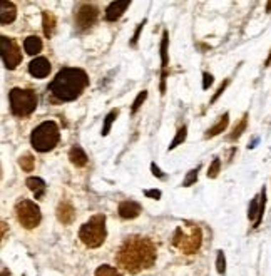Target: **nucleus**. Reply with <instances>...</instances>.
<instances>
[{"instance_id": "obj_37", "label": "nucleus", "mask_w": 271, "mask_h": 276, "mask_svg": "<svg viewBox=\"0 0 271 276\" xmlns=\"http://www.w3.org/2000/svg\"><path fill=\"white\" fill-rule=\"evenodd\" d=\"M266 12H271V2L266 3Z\"/></svg>"}, {"instance_id": "obj_2", "label": "nucleus", "mask_w": 271, "mask_h": 276, "mask_svg": "<svg viewBox=\"0 0 271 276\" xmlns=\"http://www.w3.org/2000/svg\"><path fill=\"white\" fill-rule=\"evenodd\" d=\"M87 86H89V76L86 74V71L64 67L49 84V91L55 99L62 100V102H71L84 92Z\"/></svg>"}, {"instance_id": "obj_19", "label": "nucleus", "mask_w": 271, "mask_h": 276, "mask_svg": "<svg viewBox=\"0 0 271 276\" xmlns=\"http://www.w3.org/2000/svg\"><path fill=\"white\" fill-rule=\"evenodd\" d=\"M228 124H229V114L226 112V114H223V116L220 117V121H218L211 129H208V131H206V134H204V138L209 139V138H214V136L221 134L223 131H226V128H228Z\"/></svg>"}, {"instance_id": "obj_18", "label": "nucleus", "mask_w": 271, "mask_h": 276, "mask_svg": "<svg viewBox=\"0 0 271 276\" xmlns=\"http://www.w3.org/2000/svg\"><path fill=\"white\" fill-rule=\"evenodd\" d=\"M69 159H71V163L76 166V168H82V166L87 164V154L81 146H74L71 151H69Z\"/></svg>"}, {"instance_id": "obj_14", "label": "nucleus", "mask_w": 271, "mask_h": 276, "mask_svg": "<svg viewBox=\"0 0 271 276\" xmlns=\"http://www.w3.org/2000/svg\"><path fill=\"white\" fill-rule=\"evenodd\" d=\"M17 17V8L14 5V2H7V0H2L0 2V24L7 25L12 24Z\"/></svg>"}, {"instance_id": "obj_33", "label": "nucleus", "mask_w": 271, "mask_h": 276, "mask_svg": "<svg viewBox=\"0 0 271 276\" xmlns=\"http://www.w3.org/2000/svg\"><path fill=\"white\" fill-rule=\"evenodd\" d=\"M213 84V76L211 74H208V72H204L203 74V89L206 91V89H209V86Z\"/></svg>"}, {"instance_id": "obj_12", "label": "nucleus", "mask_w": 271, "mask_h": 276, "mask_svg": "<svg viewBox=\"0 0 271 276\" xmlns=\"http://www.w3.org/2000/svg\"><path fill=\"white\" fill-rule=\"evenodd\" d=\"M168 44H169V36H168V30L163 32V41H161V67H163V74H161V92L164 94L166 91V69H168V62H169V57H168Z\"/></svg>"}, {"instance_id": "obj_10", "label": "nucleus", "mask_w": 271, "mask_h": 276, "mask_svg": "<svg viewBox=\"0 0 271 276\" xmlns=\"http://www.w3.org/2000/svg\"><path fill=\"white\" fill-rule=\"evenodd\" d=\"M265 204H266V189L263 187L260 192V196L253 198V201L250 203V209H248V218L255 223L253 228L260 226L261 220H263V213H265Z\"/></svg>"}, {"instance_id": "obj_27", "label": "nucleus", "mask_w": 271, "mask_h": 276, "mask_svg": "<svg viewBox=\"0 0 271 276\" xmlns=\"http://www.w3.org/2000/svg\"><path fill=\"white\" fill-rule=\"evenodd\" d=\"M220 169H221V161L218 159V157H214L211 166H209V169H208V178L214 179L218 174H220Z\"/></svg>"}, {"instance_id": "obj_20", "label": "nucleus", "mask_w": 271, "mask_h": 276, "mask_svg": "<svg viewBox=\"0 0 271 276\" xmlns=\"http://www.w3.org/2000/svg\"><path fill=\"white\" fill-rule=\"evenodd\" d=\"M24 49L29 55H36L42 50V41L37 36H30L24 41Z\"/></svg>"}, {"instance_id": "obj_25", "label": "nucleus", "mask_w": 271, "mask_h": 276, "mask_svg": "<svg viewBox=\"0 0 271 276\" xmlns=\"http://www.w3.org/2000/svg\"><path fill=\"white\" fill-rule=\"evenodd\" d=\"M95 276H122V275L116 268H112V266L102 265V266H99V268L95 270Z\"/></svg>"}, {"instance_id": "obj_1", "label": "nucleus", "mask_w": 271, "mask_h": 276, "mask_svg": "<svg viewBox=\"0 0 271 276\" xmlns=\"http://www.w3.org/2000/svg\"><path fill=\"white\" fill-rule=\"evenodd\" d=\"M157 258V249L149 238L142 236H129L121 244L116 255V261L119 268L131 275H137L142 270L152 268Z\"/></svg>"}, {"instance_id": "obj_13", "label": "nucleus", "mask_w": 271, "mask_h": 276, "mask_svg": "<svg viewBox=\"0 0 271 276\" xmlns=\"http://www.w3.org/2000/svg\"><path fill=\"white\" fill-rule=\"evenodd\" d=\"M142 211V206L137 203V201H122L119 204V216L124 218V220H134L137 218Z\"/></svg>"}, {"instance_id": "obj_22", "label": "nucleus", "mask_w": 271, "mask_h": 276, "mask_svg": "<svg viewBox=\"0 0 271 276\" xmlns=\"http://www.w3.org/2000/svg\"><path fill=\"white\" fill-rule=\"evenodd\" d=\"M117 116H119V109H112L111 112L107 114L106 116V119H104V126H102V136H107L109 134V131H111V126H112V122H114L117 119Z\"/></svg>"}, {"instance_id": "obj_16", "label": "nucleus", "mask_w": 271, "mask_h": 276, "mask_svg": "<svg viewBox=\"0 0 271 276\" xmlns=\"http://www.w3.org/2000/svg\"><path fill=\"white\" fill-rule=\"evenodd\" d=\"M128 7H129L128 0H126V2H111L109 3V7L106 8V20H109V22L117 20L122 14H124Z\"/></svg>"}, {"instance_id": "obj_28", "label": "nucleus", "mask_w": 271, "mask_h": 276, "mask_svg": "<svg viewBox=\"0 0 271 276\" xmlns=\"http://www.w3.org/2000/svg\"><path fill=\"white\" fill-rule=\"evenodd\" d=\"M146 97H147V91L139 92L137 97H136V99H134V102H133V109H131V112H133V114L137 112V111H139V107L142 106V102H144V100H146Z\"/></svg>"}, {"instance_id": "obj_8", "label": "nucleus", "mask_w": 271, "mask_h": 276, "mask_svg": "<svg viewBox=\"0 0 271 276\" xmlns=\"http://www.w3.org/2000/svg\"><path fill=\"white\" fill-rule=\"evenodd\" d=\"M0 50H2L3 64H5V67L10 69V71H14L17 65L22 62L20 49H19V46H17V42L14 41V39L7 37V36L0 37Z\"/></svg>"}, {"instance_id": "obj_29", "label": "nucleus", "mask_w": 271, "mask_h": 276, "mask_svg": "<svg viewBox=\"0 0 271 276\" xmlns=\"http://www.w3.org/2000/svg\"><path fill=\"white\" fill-rule=\"evenodd\" d=\"M198 171H199V168L191 169L189 173H187L186 179H184V181H182V186L187 187V186H191V184H194L196 181H198Z\"/></svg>"}, {"instance_id": "obj_9", "label": "nucleus", "mask_w": 271, "mask_h": 276, "mask_svg": "<svg viewBox=\"0 0 271 276\" xmlns=\"http://www.w3.org/2000/svg\"><path fill=\"white\" fill-rule=\"evenodd\" d=\"M99 10L94 3H81L76 10V24L81 30L89 29L90 25H94V22L97 20Z\"/></svg>"}, {"instance_id": "obj_6", "label": "nucleus", "mask_w": 271, "mask_h": 276, "mask_svg": "<svg viewBox=\"0 0 271 276\" xmlns=\"http://www.w3.org/2000/svg\"><path fill=\"white\" fill-rule=\"evenodd\" d=\"M8 100H10V111L15 116H29L37 109V94L32 89H19L14 87L8 92Z\"/></svg>"}, {"instance_id": "obj_24", "label": "nucleus", "mask_w": 271, "mask_h": 276, "mask_svg": "<svg viewBox=\"0 0 271 276\" xmlns=\"http://www.w3.org/2000/svg\"><path fill=\"white\" fill-rule=\"evenodd\" d=\"M186 136H187V128H186V126H182V128H179V129H178V133H176V138H174V139H173V142L169 144V151H171V149H174V147H178L179 144L184 142Z\"/></svg>"}, {"instance_id": "obj_3", "label": "nucleus", "mask_w": 271, "mask_h": 276, "mask_svg": "<svg viewBox=\"0 0 271 276\" xmlns=\"http://www.w3.org/2000/svg\"><path fill=\"white\" fill-rule=\"evenodd\" d=\"M173 244L184 255H194L203 244V233L194 223H182L173 234Z\"/></svg>"}, {"instance_id": "obj_4", "label": "nucleus", "mask_w": 271, "mask_h": 276, "mask_svg": "<svg viewBox=\"0 0 271 276\" xmlns=\"http://www.w3.org/2000/svg\"><path fill=\"white\" fill-rule=\"evenodd\" d=\"M60 139L59 126L54 121H45L42 124H39L36 129L32 131L30 136V142L36 151L39 152H49L55 146H57Z\"/></svg>"}, {"instance_id": "obj_17", "label": "nucleus", "mask_w": 271, "mask_h": 276, "mask_svg": "<svg viewBox=\"0 0 271 276\" xmlns=\"http://www.w3.org/2000/svg\"><path fill=\"white\" fill-rule=\"evenodd\" d=\"M25 184H27V187L30 191L36 194V199H41L44 194H45V183H44V179L37 178V176H32V178H27V181H25Z\"/></svg>"}, {"instance_id": "obj_21", "label": "nucleus", "mask_w": 271, "mask_h": 276, "mask_svg": "<svg viewBox=\"0 0 271 276\" xmlns=\"http://www.w3.org/2000/svg\"><path fill=\"white\" fill-rule=\"evenodd\" d=\"M42 22H44V34H45L47 39H50L52 34H54V29H55V17L52 15L50 12L44 10Z\"/></svg>"}, {"instance_id": "obj_5", "label": "nucleus", "mask_w": 271, "mask_h": 276, "mask_svg": "<svg viewBox=\"0 0 271 276\" xmlns=\"http://www.w3.org/2000/svg\"><path fill=\"white\" fill-rule=\"evenodd\" d=\"M106 216L104 214H95L79 230V239L87 248L102 246V243L106 241Z\"/></svg>"}, {"instance_id": "obj_31", "label": "nucleus", "mask_w": 271, "mask_h": 276, "mask_svg": "<svg viewBox=\"0 0 271 276\" xmlns=\"http://www.w3.org/2000/svg\"><path fill=\"white\" fill-rule=\"evenodd\" d=\"M228 86H229V79H226V81L223 82V84L220 86V89L216 91V94L213 95V99H211V104H213V102H216V100H218V97H220V95L223 94V92L226 91V87H228Z\"/></svg>"}, {"instance_id": "obj_26", "label": "nucleus", "mask_w": 271, "mask_h": 276, "mask_svg": "<svg viewBox=\"0 0 271 276\" xmlns=\"http://www.w3.org/2000/svg\"><path fill=\"white\" fill-rule=\"evenodd\" d=\"M34 157L30 156V154H25V156H22L20 159H19V164H20V168L24 169V171H27V173H32L34 171Z\"/></svg>"}, {"instance_id": "obj_11", "label": "nucleus", "mask_w": 271, "mask_h": 276, "mask_svg": "<svg viewBox=\"0 0 271 276\" xmlns=\"http://www.w3.org/2000/svg\"><path fill=\"white\" fill-rule=\"evenodd\" d=\"M50 69H52V65L49 62V59H45V57H36V59L29 64L30 76H34L36 79L47 77L50 74Z\"/></svg>"}, {"instance_id": "obj_34", "label": "nucleus", "mask_w": 271, "mask_h": 276, "mask_svg": "<svg viewBox=\"0 0 271 276\" xmlns=\"http://www.w3.org/2000/svg\"><path fill=\"white\" fill-rule=\"evenodd\" d=\"M144 194L149 196V198H154V199L161 198V191H157V189H147V191H144Z\"/></svg>"}, {"instance_id": "obj_32", "label": "nucleus", "mask_w": 271, "mask_h": 276, "mask_svg": "<svg viewBox=\"0 0 271 276\" xmlns=\"http://www.w3.org/2000/svg\"><path fill=\"white\" fill-rule=\"evenodd\" d=\"M144 24H146V20H142L141 24L137 25V29H136V32H134L133 41H131V46H136V44H137V41H139V34H141V30H142V27H144Z\"/></svg>"}, {"instance_id": "obj_23", "label": "nucleus", "mask_w": 271, "mask_h": 276, "mask_svg": "<svg viewBox=\"0 0 271 276\" xmlns=\"http://www.w3.org/2000/svg\"><path fill=\"white\" fill-rule=\"evenodd\" d=\"M246 124H248V114H244L241 122H239V124L233 129V133H231L229 141H236V139H238L239 136H241V134L244 133V129H246Z\"/></svg>"}, {"instance_id": "obj_7", "label": "nucleus", "mask_w": 271, "mask_h": 276, "mask_svg": "<svg viewBox=\"0 0 271 276\" xmlns=\"http://www.w3.org/2000/svg\"><path fill=\"white\" fill-rule=\"evenodd\" d=\"M15 216H17V221L25 230H34L42 221L41 208L34 201H29V199H22L15 204Z\"/></svg>"}, {"instance_id": "obj_35", "label": "nucleus", "mask_w": 271, "mask_h": 276, "mask_svg": "<svg viewBox=\"0 0 271 276\" xmlns=\"http://www.w3.org/2000/svg\"><path fill=\"white\" fill-rule=\"evenodd\" d=\"M151 171H152V174H154V176H156V178H164V174H163V173H161V169H159V168H157V166H156L154 163H152V164H151Z\"/></svg>"}, {"instance_id": "obj_30", "label": "nucleus", "mask_w": 271, "mask_h": 276, "mask_svg": "<svg viewBox=\"0 0 271 276\" xmlns=\"http://www.w3.org/2000/svg\"><path fill=\"white\" fill-rule=\"evenodd\" d=\"M216 268H218V273L225 275V271H226V260H225V253H223V251H218Z\"/></svg>"}, {"instance_id": "obj_36", "label": "nucleus", "mask_w": 271, "mask_h": 276, "mask_svg": "<svg viewBox=\"0 0 271 276\" xmlns=\"http://www.w3.org/2000/svg\"><path fill=\"white\" fill-rule=\"evenodd\" d=\"M270 64H271V52H270L268 59H266V62H265V65H270Z\"/></svg>"}, {"instance_id": "obj_15", "label": "nucleus", "mask_w": 271, "mask_h": 276, "mask_svg": "<svg viewBox=\"0 0 271 276\" xmlns=\"http://www.w3.org/2000/svg\"><path fill=\"white\" fill-rule=\"evenodd\" d=\"M74 216H76V211H74L71 203L62 201V203L57 206V220L62 223V225H71L74 221Z\"/></svg>"}]
</instances>
